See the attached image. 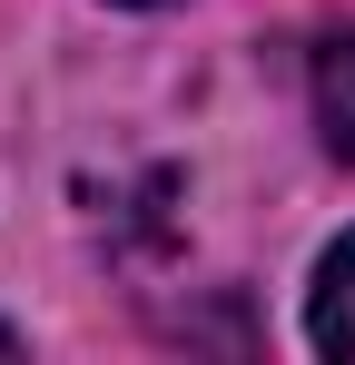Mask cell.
<instances>
[{"instance_id":"2","label":"cell","mask_w":355,"mask_h":365,"mask_svg":"<svg viewBox=\"0 0 355 365\" xmlns=\"http://www.w3.org/2000/svg\"><path fill=\"white\" fill-rule=\"evenodd\" d=\"M316 128L336 158H355V30H336L316 50Z\"/></svg>"},{"instance_id":"3","label":"cell","mask_w":355,"mask_h":365,"mask_svg":"<svg viewBox=\"0 0 355 365\" xmlns=\"http://www.w3.org/2000/svg\"><path fill=\"white\" fill-rule=\"evenodd\" d=\"M0 356H20V336H10V326H0Z\"/></svg>"},{"instance_id":"1","label":"cell","mask_w":355,"mask_h":365,"mask_svg":"<svg viewBox=\"0 0 355 365\" xmlns=\"http://www.w3.org/2000/svg\"><path fill=\"white\" fill-rule=\"evenodd\" d=\"M306 336L326 346V356L355 365V237L326 247V267H316V297H306Z\"/></svg>"}]
</instances>
